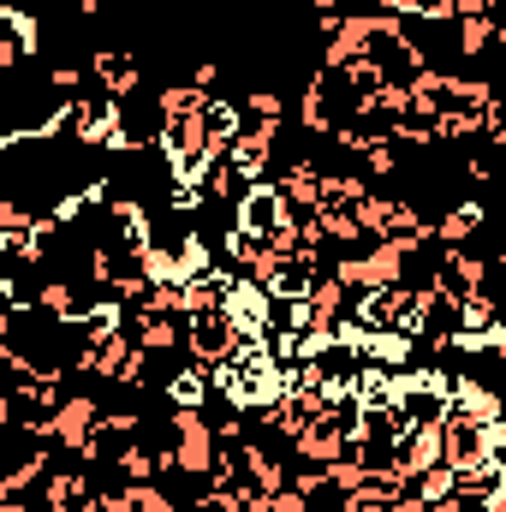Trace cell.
Masks as SVG:
<instances>
[{
	"instance_id": "6da1fadb",
	"label": "cell",
	"mask_w": 506,
	"mask_h": 512,
	"mask_svg": "<svg viewBox=\"0 0 506 512\" xmlns=\"http://www.w3.org/2000/svg\"><path fill=\"white\" fill-rule=\"evenodd\" d=\"M102 6H108V0H78V12H84V18H102Z\"/></svg>"
}]
</instances>
